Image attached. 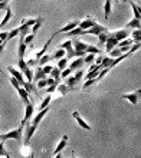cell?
<instances>
[{"instance_id": "obj_47", "label": "cell", "mask_w": 141, "mask_h": 158, "mask_svg": "<svg viewBox=\"0 0 141 158\" xmlns=\"http://www.w3.org/2000/svg\"><path fill=\"white\" fill-rule=\"evenodd\" d=\"M6 155H9V154L4 150V142L0 141V157H6Z\"/></svg>"}, {"instance_id": "obj_12", "label": "cell", "mask_w": 141, "mask_h": 158, "mask_svg": "<svg viewBox=\"0 0 141 158\" xmlns=\"http://www.w3.org/2000/svg\"><path fill=\"white\" fill-rule=\"evenodd\" d=\"M96 25V22L94 20V19H92V17H85V20H82L81 22V23H79V27H81V29L82 30H88V29H91L92 26H95Z\"/></svg>"}, {"instance_id": "obj_3", "label": "cell", "mask_w": 141, "mask_h": 158, "mask_svg": "<svg viewBox=\"0 0 141 158\" xmlns=\"http://www.w3.org/2000/svg\"><path fill=\"white\" fill-rule=\"evenodd\" d=\"M17 65H19L20 72L26 76L28 82H33V69L30 66H28V63H26L23 59H19V60H17Z\"/></svg>"}, {"instance_id": "obj_51", "label": "cell", "mask_w": 141, "mask_h": 158, "mask_svg": "<svg viewBox=\"0 0 141 158\" xmlns=\"http://www.w3.org/2000/svg\"><path fill=\"white\" fill-rule=\"evenodd\" d=\"M7 7H9L7 2H0V10H6Z\"/></svg>"}, {"instance_id": "obj_27", "label": "cell", "mask_w": 141, "mask_h": 158, "mask_svg": "<svg viewBox=\"0 0 141 158\" xmlns=\"http://www.w3.org/2000/svg\"><path fill=\"white\" fill-rule=\"evenodd\" d=\"M66 56V50L62 49V48H59V49L55 50V53L52 55V59H56V60H59V59H62Z\"/></svg>"}, {"instance_id": "obj_11", "label": "cell", "mask_w": 141, "mask_h": 158, "mask_svg": "<svg viewBox=\"0 0 141 158\" xmlns=\"http://www.w3.org/2000/svg\"><path fill=\"white\" fill-rule=\"evenodd\" d=\"M72 117L76 119V122H78L79 125H81V128L87 129V131H91V127H89V124H88L87 121H85L82 117H81V115H79L78 111H74V112H72Z\"/></svg>"}, {"instance_id": "obj_28", "label": "cell", "mask_w": 141, "mask_h": 158, "mask_svg": "<svg viewBox=\"0 0 141 158\" xmlns=\"http://www.w3.org/2000/svg\"><path fill=\"white\" fill-rule=\"evenodd\" d=\"M78 35H87V30H82L79 26H76L75 29H72L70 32H68L66 36L68 38H70V36H78Z\"/></svg>"}, {"instance_id": "obj_56", "label": "cell", "mask_w": 141, "mask_h": 158, "mask_svg": "<svg viewBox=\"0 0 141 158\" xmlns=\"http://www.w3.org/2000/svg\"><path fill=\"white\" fill-rule=\"evenodd\" d=\"M118 2H128V0H118Z\"/></svg>"}, {"instance_id": "obj_15", "label": "cell", "mask_w": 141, "mask_h": 158, "mask_svg": "<svg viewBox=\"0 0 141 158\" xmlns=\"http://www.w3.org/2000/svg\"><path fill=\"white\" fill-rule=\"evenodd\" d=\"M111 35L118 42H121V40H124V39L128 38V32H127V29H121V30H117V32H111Z\"/></svg>"}, {"instance_id": "obj_4", "label": "cell", "mask_w": 141, "mask_h": 158, "mask_svg": "<svg viewBox=\"0 0 141 158\" xmlns=\"http://www.w3.org/2000/svg\"><path fill=\"white\" fill-rule=\"evenodd\" d=\"M33 115H35V105L29 102V104L25 105V117H23V119H22V122H20L22 127H25V125L33 118Z\"/></svg>"}, {"instance_id": "obj_20", "label": "cell", "mask_w": 141, "mask_h": 158, "mask_svg": "<svg viewBox=\"0 0 141 158\" xmlns=\"http://www.w3.org/2000/svg\"><path fill=\"white\" fill-rule=\"evenodd\" d=\"M83 63H85L83 58H76L74 62L69 65V68L72 69V71H78V69H82V65H83Z\"/></svg>"}, {"instance_id": "obj_58", "label": "cell", "mask_w": 141, "mask_h": 158, "mask_svg": "<svg viewBox=\"0 0 141 158\" xmlns=\"http://www.w3.org/2000/svg\"><path fill=\"white\" fill-rule=\"evenodd\" d=\"M0 2H6V0H0Z\"/></svg>"}, {"instance_id": "obj_57", "label": "cell", "mask_w": 141, "mask_h": 158, "mask_svg": "<svg viewBox=\"0 0 141 158\" xmlns=\"http://www.w3.org/2000/svg\"><path fill=\"white\" fill-rule=\"evenodd\" d=\"M3 158H10V155H6V157H3Z\"/></svg>"}, {"instance_id": "obj_5", "label": "cell", "mask_w": 141, "mask_h": 158, "mask_svg": "<svg viewBox=\"0 0 141 158\" xmlns=\"http://www.w3.org/2000/svg\"><path fill=\"white\" fill-rule=\"evenodd\" d=\"M121 98L130 101L133 105H137L138 101L141 99V89H137V91L131 92V94H124V95H121Z\"/></svg>"}, {"instance_id": "obj_54", "label": "cell", "mask_w": 141, "mask_h": 158, "mask_svg": "<svg viewBox=\"0 0 141 158\" xmlns=\"http://www.w3.org/2000/svg\"><path fill=\"white\" fill-rule=\"evenodd\" d=\"M55 158H63V157L61 155V152H59V154H55Z\"/></svg>"}, {"instance_id": "obj_16", "label": "cell", "mask_w": 141, "mask_h": 158, "mask_svg": "<svg viewBox=\"0 0 141 158\" xmlns=\"http://www.w3.org/2000/svg\"><path fill=\"white\" fill-rule=\"evenodd\" d=\"M53 38H55V35H52V36H50V39H49V40H46V43H45V45H43V48H42V49H41V50H39V52H37V53H36V56H35V59H36V60H37V63H39V59H41L42 56L45 55L46 49L49 48V45H50V43H52V39H53Z\"/></svg>"}, {"instance_id": "obj_33", "label": "cell", "mask_w": 141, "mask_h": 158, "mask_svg": "<svg viewBox=\"0 0 141 158\" xmlns=\"http://www.w3.org/2000/svg\"><path fill=\"white\" fill-rule=\"evenodd\" d=\"M127 27H133V29H141V20L138 19H131L130 23L127 25Z\"/></svg>"}, {"instance_id": "obj_39", "label": "cell", "mask_w": 141, "mask_h": 158, "mask_svg": "<svg viewBox=\"0 0 141 158\" xmlns=\"http://www.w3.org/2000/svg\"><path fill=\"white\" fill-rule=\"evenodd\" d=\"M68 66V58H62L58 60V68L61 69V71H63V69H66Z\"/></svg>"}, {"instance_id": "obj_36", "label": "cell", "mask_w": 141, "mask_h": 158, "mask_svg": "<svg viewBox=\"0 0 141 158\" xmlns=\"http://www.w3.org/2000/svg\"><path fill=\"white\" fill-rule=\"evenodd\" d=\"M49 60H52V55H43L41 59H39V65L41 66H43V65H46V63H49Z\"/></svg>"}, {"instance_id": "obj_37", "label": "cell", "mask_w": 141, "mask_h": 158, "mask_svg": "<svg viewBox=\"0 0 141 158\" xmlns=\"http://www.w3.org/2000/svg\"><path fill=\"white\" fill-rule=\"evenodd\" d=\"M20 154L23 155V157H32V151L29 150V144H25V145L22 147Z\"/></svg>"}, {"instance_id": "obj_18", "label": "cell", "mask_w": 141, "mask_h": 158, "mask_svg": "<svg viewBox=\"0 0 141 158\" xmlns=\"http://www.w3.org/2000/svg\"><path fill=\"white\" fill-rule=\"evenodd\" d=\"M17 92H19V96H20V99L23 101V105L29 104V102H30V101H29V92L26 91L23 86L19 88V89H17Z\"/></svg>"}, {"instance_id": "obj_1", "label": "cell", "mask_w": 141, "mask_h": 158, "mask_svg": "<svg viewBox=\"0 0 141 158\" xmlns=\"http://www.w3.org/2000/svg\"><path fill=\"white\" fill-rule=\"evenodd\" d=\"M23 128L25 127H19V128L13 129V131H9V132L6 134H0V141H6V139H15V141L17 142H22V139H23Z\"/></svg>"}, {"instance_id": "obj_41", "label": "cell", "mask_w": 141, "mask_h": 158, "mask_svg": "<svg viewBox=\"0 0 141 158\" xmlns=\"http://www.w3.org/2000/svg\"><path fill=\"white\" fill-rule=\"evenodd\" d=\"M33 40H35V35L33 33H29L25 36V43L28 46H33Z\"/></svg>"}, {"instance_id": "obj_31", "label": "cell", "mask_w": 141, "mask_h": 158, "mask_svg": "<svg viewBox=\"0 0 141 158\" xmlns=\"http://www.w3.org/2000/svg\"><path fill=\"white\" fill-rule=\"evenodd\" d=\"M124 53L125 52L118 46V48H114V49L109 52V56H111V58H118V56H121V55H124Z\"/></svg>"}, {"instance_id": "obj_34", "label": "cell", "mask_w": 141, "mask_h": 158, "mask_svg": "<svg viewBox=\"0 0 141 158\" xmlns=\"http://www.w3.org/2000/svg\"><path fill=\"white\" fill-rule=\"evenodd\" d=\"M98 46H100V49H101V46H104L105 43H107V39H108V32H105V33H101L98 35Z\"/></svg>"}, {"instance_id": "obj_7", "label": "cell", "mask_w": 141, "mask_h": 158, "mask_svg": "<svg viewBox=\"0 0 141 158\" xmlns=\"http://www.w3.org/2000/svg\"><path fill=\"white\" fill-rule=\"evenodd\" d=\"M61 48L66 50V56L65 58H75V50H74V45H72V40H66L61 43Z\"/></svg>"}, {"instance_id": "obj_32", "label": "cell", "mask_w": 141, "mask_h": 158, "mask_svg": "<svg viewBox=\"0 0 141 158\" xmlns=\"http://www.w3.org/2000/svg\"><path fill=\"white\" fill-rule=\"evenodd\" d=\"M50 101H52V95H50V94H48V95H46L45 98H43V101H42V104L39 105V109H45L46 106H48V105L50 104Z\"/></svg>"}, {"instance_id": "obj_53", "label": "cell", "mask_w": 141, "mask_h": 158, "mask_svg": "<svg viewBox=\"0 0 141 158\" xmlns=\"http://www.w3.org/2000/svg\"><path fill=\"white\" fill-rule=\"evenodd\" d=\"M101 62H102V56H96L95 58V65H101Z\"/></svg>"}, {"instance_id": "obj_6", "label": "cell", "mask_w": 141, "mask_h": 158, "mask_svg": "<svg viewBox=\"0 0 141 158\" xmlns=\"http://www.w3.org/2000/svg\"><path fill=\"white\" fill-rule=\"evenodd\" d=\"M49 109H50L49 106H46L45 109H41V111H39V112H37L36 115H35V117L32 118V121H29V122H30L32 125H33L35 128H37V127H39V124H41V121L43 119V118H45L46 114L49 112Z\"/></svg>"}, {"instance_id": "obj_59", "label": "cell", "mask_w": 141, "mask_h": 158, "mask_svg": "<svg viewBox=\"0 0 141 158\" xmlns=\"http://www.w3.org/2000/svg\"><path fill=\"white\" fill-rule=\"evenodd\" d=\"M6 2H7V3H9V2H10V0H6Z\"/></svg>"}, {"instance_id": "obj_17", "label": "cell", "mask_w": 141, "mask_h": 158, "mask_svg": "<svg viewBox=\"0 0 141 158\" xmlns=\"http://www.w3.org/2000/svg\"><path fill=\"white\" fill-rule=\"evenodd\" d=\"M66 144H68V135H63L62 138H61V141L58 142V145H56V148H55V151H53V154H59L61 151L66 147Z\"/></svg>"}, {"instance_id": "obj_55", "label": "cell", "mask_w": 141, "mask_h": 158, "mask_svg": "<svg viewBox=\"0 0 141 158\" xmlns=\"http://www.w3.org/2000/svg\"><path fill=\"white\" fill-rule=\"evenodd\" d=\"M70 158H78V157H76V155H75V152H74V151H72V155H70Z\"/></svg>"}, {"instance_id": "obj_24", "label": "cell", "mask_w": 141, "mask_h": 158, "mask_svg": "<svg viewBox=\"0 0 141 158\" xmlns=\"http://www.w3.org/2000/svg\"><path fill=\"white\" fill-rule=\"evenodd\" d=\"M61 73H62V71H61L58 66H53L52 72H50V76L56 81V83H59V82H61V79H62V78H61Z\"/></svg>"}, {"instance_id": "obj_9", "label": "cell", "mask_w": 141, "mask_h": 158, "mask_svg": "<svg viewBox=\"0 0 141 158\" xmlns=\"http://www.w3.org/2000/svg\"><path fill=\"white\" fill-rule=\"evenodd\" d=\"M105 32H108V29L105 27V26L100 25V23H96L95 26H92L91 29H88L87 30V35H101V33H105Z\"/></svg>"}, {"instance_id": "obj_14", "label": "cell", "mask_w": 141, "mask_h": 158, "mask_svg": "<svg viewBox=\"0 0 141 158\" xmlns=\"http://www.w3.org/2000/svg\"><path fill=\"white\" fill-rule=\"evenodd\" d=\"M7 71L13 78H16L17 81H19V83H22L25 81V79H23V73L20 72V69H16V68H13V66H7Z\"/></svg>"}, {"instance_id": "obj_44", "label": "cell", "mask_w": 141, "mask_h": 158, "mask_svg": "<svg viewBox=\"0 0 141 158\" xmlns=\"http://www.w3.org/2000/svg\"><path fill=\"white\" fill-rule=\"evenodd\" d=\"M9 81H10V83H12L13 85V88H15V89H19V88H20V83H19V81H17L16 78H13V76H10V78H9Z\"/></svg>"}, {"instance_id": "obj_8", "label": "cell", "mask_w": 141, "mask_h": 158, "mask_svg": "<svg viewBox=\"0 0 141 158\" xmlns=\"http://www.w3.org/2000/svg\"><path fill=\"white\" fill-rule=\"evenodd\" d=\"M117 46H118V40L112 36L111 32H108V39H107V43H105V50L109 53V52H111L114 48H117Z\"/></svg>"}, {"instance_id": "obj_49", "label": "cell", "mask_w": 141, "mask_h": 158, "mask_svg": "<svg viewBox=\"0 0 141 158\" xmlns=\"http://www.w3.org/2000/svg\"><path fill=\"white\" fill-rule=\"evenodd\" d=\"M56 86H58V85H50V86H46V92L52 95V92L56 91Z\"/></svg>"}, {"instance_id": "obj_22", "label": "cell", "mask_w": 141, "mask_h": 158, "mask_svg": "<svg viewBox=\"0 0 141 158\" xmlns=\"http://www.w3.org/2000/svg\"><path fill=\"white\" fill-rule=\"evenodd\" d=\"M42 19H43V17H35V19H33V17H25V19H22L20 23H23V25H28V26H30V27H32L35 23H37V22L42 20Z\"/></svg>"}, {"instance_id": "obj_42", "label": "cell", "mask_w": 141, "mask_h": 158, "mask_svg": "<svg viewBox=\"0 0 141 158\" xmlns=\"http://www.w3.org/2000/svg\"><path fill=\"white\" fill-rule=\"evenodd\" d=\"M42 25H43V19H42V20H39L37 23H35V25L32 26V27H30V30H32V33L36 35V32H37L39 29H41V26H42Z\"/></svg>"}, {"instance_id": "obj_10", "label": "cell", "mask_w": 141, "mask_h": 158, "mask_svg": "<svg viewBox=\"0 0 141 158\" xmlns=\"http://www.w3.org/2000/svg\"><path fill=\"white\" fill-rule=\"evenodd\" d=\"M79 25V22L78 20H72V22H68V23H66V25H65V26H63V27H62V29H59L58 30V32H55V36H56V35H58V33H68V32H70V30H72V29H75V27H76V26H78Z\"/></svg>"}, {"instance_id": "obj_35", "label": "cell", "mask_w": 141, "mask_h": 158, "mask_svg": "<svg viewBox=\"0 0 141 158\" xmlns=\"http://www.w3.org/2000/svg\"><path fill=\"white\" fill-rule=\"evenodd\" d=\"M95 58H96V55L95 53H87L85 56H83V60H85V63H94L95 62Z\"/></svg>"}, {"instance_id": "obj_43", "label": "cell", "mask_w": 141, "mask_h": 158, "mask_svg": "<svg viewBox=\"0 0 141 158\" xmlns=\"http://www.w3.org/2000/svg\"><path fill=\"white\" fill-rule=\"evenodd\" d=\"M83 73H85V72H83V69H78V71H76V73H75V79H76V81H78V83L81 82V81H82V78H83Z\"/></svg>"}, {"instance_id": "obj_50", "label": "cell", "mask_w": 141, "mask_h": 158, "mask_svg": "<svg viewBox=\"0 0 141 158\" xmlns=\"http://www.w3.org/2000/svg\"><path fill=\"white\" fill-rule=\"evenodd\" d=\"M7 36H9V32H0V39L3 42H7Z\"/></svg>"}, {"instance_id": "obj_23", "label": "cell", "mask_w": 141, "mask_h": 158, "mask_svg": "<svg viewBox=\"0 0 141 158\" xmlns=\"http://www.w3.org/2000/svg\"><path fill=\"white\" fill-rule=\"evenodd\" d=\"M12 7L9 6L7 9H6V15H4V17H3V20H2V23H0V27H3V26H6L9 23V20L12 19Z\"/></svg>"}, {"instance_id": "obj_38", "label": "cell", "mask_w": 141, "mask_h": 158, "mask_svg": "<svg viewBox=\"0 0 141 158\" xmlns=\"http://www.w3.org/2000/svg\"><path fill=\"white\" fill-rule=\"evenodd\" d=\"M133 40H134V43L141 42V29H134V32H133Z\"/></svg>"}, {"instance_id": "obj_25", "label": "cell", "mask_w": 141, "mask_h": 158, "mask_svg": "<svg viewBox=\"0 0 141 158\" xmlns=\"http://www.w3.org/2000/svg\"><path fill=\"white\" fill-rule=\"evenodd\" d=\"M20 86L25 88V89H26L28 92H29V94H33V92H36V94H37V91L35 89L33 82H28V81H23V82L20 83Z\"/></svg>"}, {"instance_id": "obj_48", "label": "cell", "mask_w": 141, "mask_h": 158, "mask_svg": "<svg viewBox=\"0 0 141 158\" xmlns=\"http://www.w3.org/2000/svg\"><path fill=\"white\" fill-rule=\"evenodd\" d=\"M37 89H43L46 88V79H41V81H37Z\"/></svg>"}, {"instance_id": "obj_30", "label": "cell", "mask_w": 141, "mask_h": 158, "mask_svg": "<svg viewBox=\"0 0 141 158\" xmlns=\"http://www.w3.org/2000/svg\"><path fill=\"white\" fill-rule=\"evenodd\" d=\"M96 82H98V79H96V78H94V79H87V82L83 83V85H82V88H81V89H82V91H87L88 88L94 86V85H95Z\"/></svg>"}, {"instance_id": "obj_21", "label": "cell", "mask_w": 141, "mask_h": 158, "mask_svg": "<svg viewBox=\"0 0 141 158\" xmlns=\"http://www.w3.org/2000/svg\"><path fill=\"white\" fill-rule=\"evenodd\" d=\"M56 91H58L59 94H61V95H66L68 92L74 91V89L68 86L66 83H58V86H56Z\"/></svg>"}, {"instance_id": "obj_2", "label": "cell", "mask_w": 141, "mask_h": 158, "mask_svg": "<svg viewBox=\"0 0 141 158\" xmlns=\"http://www.w3.org/2000/svg\"><path fill=\"white\" fill-rule=\"evenodd\" d=\"M72 45H74V50H75V58H83L85 55L88 53V43L79 40V39H74L72 40Z\"/></svg>"}, {"instance_id": "obj_40", "label": "cell", "mask_w": 141, "mask_h": 158, "mask_svg": "<svg viewBox=\"0 0 141 158\" xmlns=\"http://www.w3.org/2000/svg\"><path fill=\"white\" fill-rule=\"evenodd\" d=\"M19 33H20V30H19V27H15L13 30H10L9 32V36H7V42L12 40L13 38H16V36H19Z\"/></svg>"}, {"instance_id": "obj_46", "label": "cell", "mask_w": 141, "mask_h": 158, "mask_svg": "<svg viewBox=\"0 0 141 158\" xmlns=\"http://www.w3.org/2000/svg\"><path fill=\"white\" fill-rule=\"evenodd\" d=\"M42 69H43V72H45L46 75H50V72H52L53 66H52V65H49V63H46V65H43V66H42Z\"/></svg>"}, {"instance_id": "obj_26", "label": "cell", "mask_w": 141, "mask_h": 158, "mask_svg": "<svg viewBox=\"0 0 141 158\" xmlns=\"http://www.w3.org/2000/svg\"><path fill=\"white\" fill-rule=\"evenodd\" d=\"M111 7H112L111 0H105V3H104V19L105 20H107L108 17H109V15H111Z\"/></svg>"}, {"instance_id": "obj_52", "label": "cell", "mask_w": 141, "mask_h": 158, "mask_svg": "<svg viewBox=\"0 0 141 158\" xmlns=\"http://www.w3.org/2000/svg\"><path fill=\"white\" fill-rule=\"evenodd\" d=\"M26 63H28V66H30V68H32V66H33V65H36V63H37V60H36V59H33V58H32V59H29V60H28V62H26Z\"/></svg>"}, {"instance_id": "obj_45", "label": "cell", "mask_w": 141, "mask_h": 158, "mask_svg": "<svg viewBox=\"0 0 141 158\" xmlns=\"http://www.w3.org/2000/svg\"><path fill=\"white\" fill-rule=\"evenodd\" d=\"M72 72H74V71H72L70 68H66V69H63L62 73H61V78H62V79H66L68 76H70V73H72Z\"/></svg>"}, {"instance_id": "obj_29", "label": "cell", "mask_w": 141, "mask_h": 158, "mask_svg": "<svg viewBox=\"0 0 141 158\" xmlns=\"http://www.w3.org/2000/svg\"><path fill=\"white\" fill-rule=\"evenodd\" d=\"M19 30H20V33H19V36H23V38H25L26 35L32 33V30H30V26L23 25V23H22V25L19 26Z\"/></svg>"}, {"instance_id": "obj_13", "label": "cell", "mask_w": 141, "mask_h": 158, "mask_svg": "<svg viewBox=\"0 0 141 158\" xmlns=\"http://www.w3.org/2000/svg\"><path fill=\"white\" fill-rule=\"evenodd\" d=\"M26 48H28V45L25 43V38H23V36H19V48H17V56H19V59H23Z\"/></svg>"}, {"instance_id": "obj_19", "label": "cell", "mask_w": 141, "mask_h": 158, "mask_svg": "<svg viewBox=\"0 0 141 158\" xmlns=\"http://www.w3.org/2000/svg\"><path fill=\"white\" fill-rule=\"evenodd\" d=\"M41 79H46V73L43 72L42 66H37L35 69V75H33V82H37V81H41Z\"/></svg>"}]
</instances>
